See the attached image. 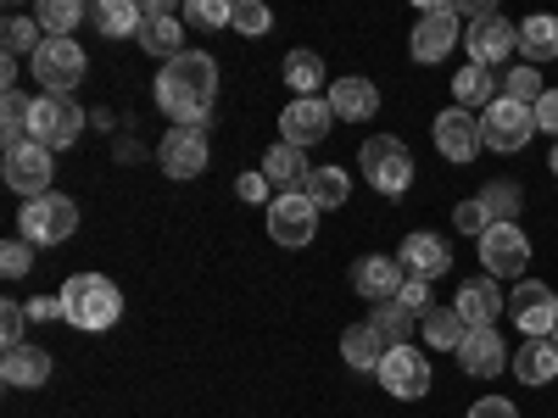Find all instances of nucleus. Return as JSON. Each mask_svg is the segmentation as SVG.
Listing matches in <instances>:
<instances>
[{"label": "nucleus", "instance_id": "1", "mask_svg": "<svg viewBox=\"0 0 558 418\" xmlns=\"http://www.w3.org/2000/svg\"><path fill=\"white\" fill-rule=\"evenodd\" d=\"M213 101H218V62L207 51H184V57L162 62V73H157V107L179 128H207Z\"/></svg>", "mask_w": 558, "mask_h": 418}, {"label": "nucleus", "instance_id": "2", "mask_svg": "<svg viewBox=\"0 0 558 418\" xmlns=\"http://www.w3.org/2000/svg\"><path fill=\"white\" fill-rule=\"evenodd\" d=\"M62 312L73 330H112V323L123 318V291L112 285L107 273H73L62 285Z\"/></svg>", "mask_w": 558, "mask_h": 418}, {"label": "nucleus", "instance_id": "3", "mask_svg": "<svg viewBox=\"0 0 558 418\" xmlns=\"http://www.w3.org/2000/svg\"><path fill=\"white\" fill-rule=\"evenodd\" d=\"M363 179L375 184L380 196H408V184H413V151L402 146V139L391 134H375V139H363Z\"/></svg>", "mask_w": 558, "mask_h": 418}, {"label": "nucleus", "instance_id": "4", "mask_svg": "<svg viewBox=\"0 0 558 418\" xmlns=\"http://www.w3.org/2000/svg\"><path fill=\"white\" fill-rule=\"evenodd\" d=\"M0 173H7V184L34 201V196H51V179H57V151H45L39 139H17V146H7V157H0Z\"/></svg>", "mask_w": 558, "mask_h": 418}, {"label": "nucleus", "instance_id": "5", "mask_svg": "<svg viewBox=\"0 0 558 418\" xmlns=\"http://www.w3.org/2000/svg\"><path fill=\"white\" fill-rule=\"evenodd\" d=\"M23 241L28 246H62V241H73V229H78V207L68 201V196H34V201H23Z\"/></svg>", "mask_w": 558, "mask_h": 418}, {"label": "nucleus", "instance_id": "6", "mask_svg": "<svg viewBox=\"0 0 558 418\" xmlns=\"http://www.w3.org/2000/svg\"><path fill=\"white\" fill-rule=\"evenodd\" d=\"M481 134H486V151L514 157V151H525V139L536 134V112L502 96V101H492V107L481 112Z\"/></svg>", "mask_w": 558, "mask_h": 418}, {"label": "nucleus", "instance_id": "7", "mask_svg": "<svg viewBox=\"0 0 558 418\" xmlns=\"http://www.w3.org/2000/svg\"><path fill=\"white\" fill-rule=\"evenodd\" d=\"M84 134V112L73 96H39L34 101V118H28V139H39L45 151H62Z\"/></svg>", "mask_w": 558, "mask_h": 418}, {"label": "nucleus", "instance_id": "8", "mask_svg": "<svg viewBox=\"0 0 558 418\" xmlns=\"http://www.w3.org/2000/svg\"><path fill=\"white\" fill-rule=\"evenodd\" d=\"M481 268L492 279H525V268H531L525 229L520 223H492L486 235H481Z\"/></svg>", "mask_w": 558, "mask_h": 418}, {"label": "nucleus", "instance_id": "9", "mask_svg": "<svg viewBox=\"0 0 558 418\" xmlns=\"http://www.w3.org/2000/svg\"><path fill=\"white\" fill-rule=\"evenodd\" d=\"M508 318L520 323L525 341H547L553 323H558V296H553V285H542V279H520L514 296H508Z\"/></svg>", "mask_w": 558, "mask_h": 418}, {"label": "nucleus", "instance_id": "10", "mask_svg": "<svg viewBox=\"0 0 558 418\" xmlns=\"http://www.w3.org/2000/svg\"><path fill=\"white\" fill-rule=\"evenodd\" d=\"M84 67L89 62L78 51V39H45L34 51V78L45 84V96H68V89H78Z\"/></svg>", "mask_w": 558, "mask_h": 418}, {"label": "nucleus", "instance_id": "11", "mask_svg": "<svg viewBox=\"0 0 558 418\" xmlns=\"http://www.w3.org/2000/svg\"><path fill=\"white\" fill-rule=\"evenodd\" d=\"M375 380L386 385V396L418 402V396H430V357H418L413 346H391V352L380 357V374H375Z\"/></svg>", "mask_w": 558, "mask_h": 418}, {"label": "nucleus", "instance_id": "12", "mask_svg": "<svg viewBox=\"0 0 558 418\" xmlns=\"http://www.w3.org/2000/svg\"><path fill=\"white\" fill-rule=\"evenodd\" d=\"M436 151L447 157V162H475L481 157V146H486V134H481V118L475 112H463V107H447V112H436Z\"/></svg>", "mask_w": 558, "mask_h": 418}, {"label": "nucleus", "instance_id": "13", "mask_svg": "<svg viewBox=\"0 0 558 418\" xmlns=\"http://www.w3.org/2000/svg\"><path fill=\"white\" fill-rule=\"evenodd\" d=\"M268 235H274V246H291V251L318 235V207L307 201V190H302V196H274V207H268Z\"/></svg>", "mask_w": 558, "mask_h": 418}, {"label": "nucleus", "instance_id": "14", "mask_svg": "<svg viewBox=\"0 0 558 418\" xmlns=\"http://www.w3.org/2000/svg\"><path fill=\"white\" fill-rule=\"evenodd\" d=\"M463 51H470L475 67H497V62H508V57L520 51V28L492 12V17L470 23V34H463Z\"/></svg>", "mask_w": 558, "mask_h": 418}, {"label": "nucleus", "instance_id": "15", "mask_svg": "<svg viewBox=\"0 0 558 418\" xmlns=\"http://www.w3.org/2000/svg\"><path fill=\"white\" fill-rule=\"evenodd\" d=\"M452 45H458V12L452 7H436V0H430V7H425V17H418L413 23V39H408V51H413V62H441L447 51H452Z\"/></svg>", "mask_w": 558, "mask_h": 418}, {"label": "nucleus", "instance_id": "16", "mask_svg": "<svg viewBox=\"0 0 558 418\" xmlns=\"http://www.w3.org/2000/svg\"><path fill=\"white\" fill-rule=\"evenodd\" d=\"M207 128H168L162 134V146H157V162L168 179H202L207 168Z\"/></svg>", "mask_w": 558, "mask_h": 418}, {"label": "nucleus", "instance_id": "17", "mask_svg": "<svg viewBox=\"0 0 558 418\" xmlns=\"http://www.w3.org/2000/svg\"><path fill=\"white\" fill-rule=\"evenodd\" d=\"M330 123H336V112H330V101H291L286 112H279V134H286V146H296V151H307V146H318V139H330Z\"/></svg>", "mask_w": 558, "mask_h": 418}, {"label": "nucleus", "instance_id": "18", "mask_svg": "<svg viewBox=\"0 0 558 418\" xmlns=\"http://www.w3.org/2000/svg\"><path fill=\"white\" fill-rule=\"evenodd\" d=\"M402 279H408V273H402V262H391V257H380V251L352 262V291H357L363 302H375V307H380V302H397Z\"/></svg>", "mask_w": 558, "mask_h": 418}, {"label": "nucleus", "instance_id": "19", "mask_svg": "<svg viewBox=\"0 0 558 418\" xmlns=\"http://www.w3.org/2000/svg\"><path fill=\"white\" fill-rule=\"evenodd\" d=\"M146 28H140V45H146L151 57H162V62H173V57H184V23L173 17V7L168 0H146Z\"/></svg>", "mask_w": 558, "mask_h": 418}, {"label": "nucleus", "instance_id": "20", "mask_svg": "<svg viewBox=\"0 0 558 418\" xmlns=\"http://www.w3.org/2000/svg\"><path fill=\"white\" fill-rule=\"evenodd\" d=\"M397 262H402L408 279H441V273L452 268V246H447L441 235H425V229H418V235L402 241Z\"/></svg>", "mask_w": 558, "mask_h": 418}, {"label": "nucleus", "instance_id": "21", "mask_svg": "<svg viewBox=\"0 0 558 418\" xmlns=\"http://www.w3.org/2000/svg\"><path fill=\"white\" fill-rule=\"evenodd\" d=\"M263 173H268V184L279 196H302L307 190V179H313V162H307V151H296V146H268V157H263Z\"/></svg>", "mask_w": 558, "mask_h": 418}, {"label": "nucleus", "instance_id": "22", "mask_svg": "<svg viewBox=\"0 0 558 418\" xmlns=\"http://www.w3.org/2000/svg\"><path fill=\"white\" fill-rule=\"evenodd\" d=\"M452 307H458V318L470 323V330H492V323L508 312V302H502V291L492 285V279H470V285L458 291Z\"/></svg>", "mask_w": 558, "mask_h": 418}, {"label": "nucleus", "instance_id": "23", "mask_svg": "<svg viewBox=\"0 0 558 418\" xmlns=\"http://www.w3.org/2000/svg\"><path fill=\"white\" fill-rule=\"evenodd\" d=\"M458 362H463V374H475V380H492L508 368V346L497 330H470V341L458 346Z\"/></svg>", "mask_w": 558, "mask_h": 418}, {"label": "nucleus", "instance_id": "24", "mask_svg": "<svg viewBox=\"0 0 558 418\" xmlns=\"http://www.w3.org/2000/svg\"><path fill=\"white\" fill-rule=\"evenodd\" d=\"M324 101H330V112L336 118H347V123H368V118H375L380 112V89L375 84H368V78H341V84H330V96H324Z\"/></svg>", "mask_w": 558, "mask_h": 418}, {"label": "nucleus", "instance_id": "25", "mask_svg": "<svg viewBox=\"0 0 558 418\" xmlns=\"http://www.w3.org/2000/svg\"><path fill=\"white\" fill-rule=\"evenodd\" d=\"M0 380L17 385V391H34L51 380V352H39V346H7V357H0Z\"/></svg>", "mask_w": 558, "mask_h": 418}, {"label": "nucleus", "instance_id": "26", "mask_svg": "<svg viewBox=\"0 0 558 418\" xmlns=\"http://www.w3.org/2000/svg\"><path fill=\"white\" fill-rule=\"evenodd\" d=\"M386 352L391 346L380 341L375 323H352V330L341 335V357H347V368H357V374H380V357Z\"/></svg>", "mask_w": 558, "mask_h": 418}, {"label": "nucleus", "instance_id": "27", "mask_svg": "<svg viewBox=\"0 0 558 418\" xmlns=\"http://www.w3.org/2000/svg\"><path fill=\"white\" fill-rule=\"evenodd\" d=\"M89 23H96L107 39H140L146 12H140L134 0H96V7H89Z\"/></svg>", "mask_w": 558, "mask_h": 418}, {"label": "nucleus", "instance_id": "28", "mask_svg": "<svg viewBox=\"0 0 558 418\" xmlns=\"http://www.w3.org/2000/svg\"><path fill=\"white\" fill-rule=\"evenodd\" d=\"M452 96H458V107H463V112H475V107L486 112L492 101H502V89H497L492 67H475V62H470V67H458V78H452Z\"/></svg>", "mask_w": 558, "mask_h": 418}, {"label": "nucleus", "instance_id": "29", "mask_svg": "<svg viewBox=\"0 0 558 418\" xmlns=\"http://www.w3.org/2000/svg\"><path fill=\"white\" fill-rule=\"evenodd\" d=\"M514 374H520L525 385H553V380H558V346H553V341H525V346L514 352Z\"/></svg>", "mask_w": 558, "mask_h": 418}, {"label": "nucleus", "instance_id": "30", "mask_svg": "<svg viewBox=\"0 0 558 418\" xmlns=\"http://www.w3.org/2000/svg\"><path fill=\"white\" fill-rule=\"evenodd\" d=\"M520 51H525V67H542L558 57V17H525L520 23Z\"/></svg>", "mask_w": 558, "mask_h": 418}, {"label": "nucleus", "instance_id": "31", "mask_svg": "<svg viewBox=\"0 0 558 418\" xmlns=\"http://www.w3.org/2000/svg\"><path fill=\"white\" fill-rule=\"evenodd\" d=\"M418 330H425V341H430L436 352H458L463 341H470V323L458 318V307H430Z\"/></svg>", "mask_w": 558, "mask_h": 418}, {"label": "nucleus", "instance_id": "32", "mask_svg": "<svg viewBox=\"0 0 558 418\" xmlns=\"http://www.w3.org/2000/svg\"><path fill=\"white\" fill-rule=\"evenodd\" d=\"M347 196H352V179H347L341 168H313V179H307V201H313L318 212L347 207Z\"/></svg>", "mask_w": 558, "mask_h": 418}, {"label": "nucleus", "instance_id": "33", "mask_svg": "<svg viewBox=\"0 0 558 418\" xmlns=\"http://www.w3.org/2000/svg\"><path fill=\"white\" fill-rule=\"evenodd\" d=\"M368 323L380 330V341H386V346H408V341H413V330H418V318H413L402 302H380Z\"/></svg>", "mask_w": 558, "mask_h": 418}, {"label": "nucleus", "instance_id": "34", "mask_svg": "<svg viewBox=\"0 0 558 418\" xmlns=\"http://www.w3.org/2000/svg\"><path fill=\"white\" fill-rule=\"evenodd\" d=\"M286 84L296 89V101H313L318 89H324V62L313 51H291L286 57Z\"/></svg>", "mask_w": 558, "mask_h": 418}, {"label": "nucleus", "instance_id": "35", "mask_svg": "<svg viewBox=\"0 0 558 418\" xmlns=\"http://www.w3.org/2000/svg\"><path fill=\"white\" fill-rule=\"evenodd\" d=\"M78 17H84V7H78V0H45V7L34 12V23L45 28V39H73Z\"/></svg>", "mask_w": 558, "mask_h": 418}, {"label": "nucleus", "instance_id": "36", "mask_svg": "<svg viewBox=\"0 0 558 418\" xmlns=\"http://www.w3.org/2000/svg\"><path fill=\"white\" fill-rule=\"evenodd\" d=\"M481 207L492 212V223H514L520 218V184L514 179H492L481 190Z\"/></svg>", "mask_w": 558, "mask_h": 418}, {"label": "nucleus", "instance_id": "37", "mask_svg": "<svg viewBox=\"0 0 558 418\" xmlns=\"http://www.w3.org/2000/svg\"><path fill=\"white\" fill-rule=\"evenodd\" d=\"M28 118H34V101H23V89H7V101H0V134H7V146L28 139Z\"/></svg>", "mask_w": 558, "mask_h": 418}, {"label": "nucleus", "instance_id": "38", "mask_svg": "<svg viewBox=\"0 0 558 418\" xmlns=\"http://www.w3.org/2000/svg\"><path fill=\"white\" fill-rule=\"evenodd\" d=\"M502 96H508V101H520V107H536V101L547 96V84H542L536 67H514V73L502 78Z\"/></svg>", "mask_w": 558, "mask_h": 418}, {"label": "nucleus", "instance_id": "39", "mask_svg": "<svg viewBox=\"0 0 558 418\" xmlns=\"http://www.w3.org/2000/svg\"><path fill=\"white\" fill-rule=\"evenodd\" d=\"M45 28L34 23V17H7V28H0V39H7V57H23V51H39V39Z\"/></svg>", "mask_w": 558, "mask_h": 418}, {"label": "nucleus", "instance_id": "40", "mask_svg": "<svg viewBox=\"0 0 558 418\" xmlns=\"http://www.w3.org/2000/svg\"><path fill=\"white\" fill-rule=\"evenodd\" d=\"M229 23H235L246 39H263L274 28V12L263 7V0H235V17H229Z\"/></svg>", "mask_w": 558, "mask_h": 418}, {"label": "nucleus", "instance_id": "41", "mask_svg": "<svg viewBox=\"0 0 558 418\" xmlns=\"http://www.w3.org/2000/svg\"><path fill=\"white\" fill-rule=\"evenodd\" d=\"M229 17H235L229 0H191V7H184V23H196V28H223Z\"/></svg>", "mask_w": 558, "mask_h": 418}, {"label": "nucleus", "instance_id": "42", "mask_svg": "<svg viewBox=\"0 0 558 418\" xmlns=\"http://www.w3.org/2000/svg\"><path fill=\"white\" fill-rule=\"evenodd\" d=\"M452 223H458V235H475V241H481L486 229H492V212H486L481 201H458V207H452Z\"/></svg>", "mask_w": 558, "mask_h": 418}, {"label": "nucleus", "instance_id": "43", "mask_svg": "<svg viewBox=\"0 0 558 418\" xmlns=\"http://www.w3.org/2000/svg\"><path fill=\"white\" fill-rule=\"evenodd\" d=\"M34 268V246L17 235V241H7V246H0V273H7V279H23Z\"/></svg>", "mask_w": 558, "mask_h": 418}, {"label": "nucleus", "instance_id": "44", "mask_svg": "<svg viewBox=\"0 0 558 418\" xmlns=\"http://www.w3.org/2000/svg\"><path fill=\"white\" fill-rule=\"evenodd\" d=\"M397 302L425 323V312H430V279H402V291H397Z\"/></svg>", "mask_w": 558, "mask_h": 418}, {"label": "nucleus", "instance_id": "45", "mask_svg": "<svg viewBox=\"0 0 558 418\" xmlns=\"http://www.w3.org/2000/svg\"><path fill=\"white\" fill-rule=\"evenodd\" d=\"M23 330H28V307L0 302V341H7V346H23Z\"/></svg>", "mask_w": 558, "mask_h": 418}, {"label": "nucleus", "instance_id": "46", "mask_svg": "<svg viewBox=\"0 0 558 418\" xmlns=\"http://www.w3.org/2000/svg\"><path fill=\"white\" fill-rule=\"evenodd\" d=\"M235 196L241 201H257V207H274V184H268V173H241Z\"/></svg>", "mask_w": 558, "mask_h": 418}, {"label": "nucleus", "instance_id": "47", "mask_svg": "<svg viewBox=\"0 0 558 418\" xmlns=\"http://www.w3.org/2000/svg\"><path fill=\"white\" fill-rule=\"evenodd\" d=\"M470 418H520V407L508 402V396H486V402L470 407Z\"/></svg>", "mask_w": 558, "mask_h": 418}, {"label": "nucleus", "instance_id": "48", "mask_svg": "<svg viewBox=\"0 0 558 418\" xmlns=\"http://www.w3.org/2000/svg\"><path fill=\"white\" fill-rule=\"evenodd\" d=\"M531 112H536V128H542V134H558V89H547Z\"/></svg>", "mask_w": 558, "mask_h": 418}, {"label": "nucleus", "instance_id": "49", "mask_svg": "<svg viewBox=\"0 0 558 418\" xmlns=\"http://www.w3.org/2000/svg\"><path fill=\"white\" fill-rule=\"evenodd\" d=\"M51 318H68L62 312V296H34L28 302V323H51Z\"/></svg>", "mask_w": 558, "mask_h": 418}, {"label": "nucleus", "instance_id": "50", "mask_svg": "<svg viewBox=\"0 0 558 418\" xmlns=\"http://www.w3.org/2000/svg\"><path fill=\"white\" fill-rule=\"evenodd\" d=\"M0 84H7V89L17 84V57H0Z\"/></svg>", "mask_w": 558, "mask_h": 418}, {"label": "nucleus", "instance_id": "51", "mask_svg": "<svg viewBox=\"0 0 558 418\" xmlns=\"http://www.w3.org/2000/svg\"><path fill=\"white\" fill-rule=\"evenodd\" d=\"M547 168H553V173H558V139H553V157H547Z\"/></svg>", "mask_w": 558, "mask_h": 418}, {"label": "nucleus", "instance_id": "52", "mask_svg": "<svg viewBox=\"0 0 558 418\" xmlns=\"http://www.w3.org/2000/svg\"><path fill=\"white\" fill-rule=\"evenodd\" d=\"M547 341H553V346H558V323H553V335H547Z\"/></svg>", "mask_w": 558, "mask_h": 418}]
</instances>
